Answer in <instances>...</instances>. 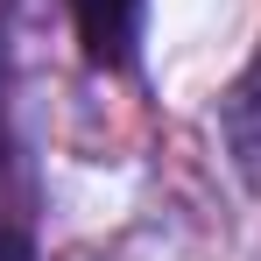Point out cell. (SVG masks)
Returning a JSON list of instances; mask_svg holds the SVG:
<instances>
[{
	"label": "cell",
	"mask_w": 261,
	"mask_h": 261,
	"mask_svg": "<svg viewBox=\"0 0 261 261\" xmlns=\"http://www.w3.org/2000/svg\"><path fill=\"white\" fill-rule=\"evenodd\" d=\"M71 29L85 43L92 71H134L141 57V29H148V0H64Z\"/></svg>",
	"instance_id": "1"
},
{
	"label": "cell",
	"mask_w": 261,
	"mask_h": 261,
	"mask_svg": "<svg viewBox=\"0 0 261 261\" xmlns=\"http://www.w3.org/2000/svg\"><path fill=\"white\" fill-rule=\"evenodd\" d=\"M219 134L233 148V170L247 176V191H261V49L233 78V92L219 99Z\"/></svg>",
	"instance_id": "2"
},
{
	"label": "cell",
	"mask_w": 261,
	"mask_h": 261,
	"mask_svg": "<svg viewBox=\"0 0 261 261\" xmlns=\"http://www.w3.org/2000/svg\"><path fill=\"white\" fill-rule=\"evenodd\" d=\"M0 261H36V247H29L21 226H0Z\"/></svg>",
	"instance_id": "3"
},
{
	"label": "cell",
	"mask_w": 261,
	"mask_h": 261,
	"mask_svg": "<svg viewBox=\"0 0 261 261\" xmlns=\"http://www.w3.org/2000/svg\"><path fill=\"white\" fill-rule=\"evenodd\" d=\"M0 176H7V43H0Z\"/></svg>",
	"instance_id": "4"
}]
</instances>
